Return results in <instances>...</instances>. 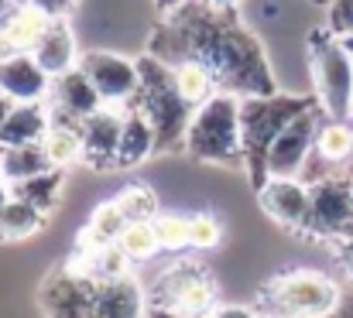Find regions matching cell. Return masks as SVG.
<instances>
[{
    "label": "cell",
    "mask_w": 353,
    "mask_h": 318,
    "mask_svg": "<svg viewBox=\"0 0 353 318\" xmlns=\"http://www.w3.org/2000/svg\"><path fill=\"white\" fill-rule=\"evenodd\" d=\"M227 14L230 10H213L199 0H189L182 10L168 14V21L154 31L151 55H158L168 65L185 59L203 62L213 72L216 86L240 100L278 93L261 41Z\"/></svg>",
    "instance_id": "6da1fadb"
},
{
    "label": "cell",
    "mask_w": 353,
    "mask_h": 318,
    "mask_svg": "<svg viewBox=\"0 0 353 318\" xmlns=\"http://www.w3.org/2000/svg\"><path fill=\"white\" fill-rule=\"evenodd\" d=\"M312 106L309 96L292 93H271V96H247L240 100V134H243V168L254 189H261L268 175V154L278 134Z\"/></svg>",
    "instance_id": "7a4b0ae2"
},
{
    "label": "cell",
    "mask_w": 353,
    "mask_h": 318,
    "mask_svg": "<svg viewBox=\"0 0 353 318\" xmlns=\"http://www.w3.org/2000/svg\"><path fill=\"white\" fill-rule=\"evenodd\" d=\"M137 69H141V89L134 96V106H141L144 116L151 120V127L158 134V151L185 147V130H189V120L196 109L182 100L172 65L161 62L158 55H144L137 62Z\"/></svg>",
    "instance_id": "3957f363"
},
{
    "label": "cell",
    "mask_w": 353,
    "mask_h": 318,
    "mask_svg": "<svg viewBox=\"0 0 353 318\" xmlns=\"http://www.w3.org/2000/svg\"><path fill=\"white\" fill-rule=\"evenodd\" d=\"M185 151L210 165H240L243 161L240 96L220 89L203 106H196L185 130Z\"/></svg>",
    "instance_id": "277c9868"
},
{
    "label": "cell",
    "mask_w": 353,
    "mask_h": 318,
    "mask_svg": "<svg viewBox=\"0 0 353 318\" xmlns=\"http://www.w3.org/2000/svg\"><path fill=\"white\" fill-rule=\"evenodd\" d=\"M316 103L333 120H353V45L330 28L309 38Z\"/></svg>",
    "instance_id": "5b68a950"
},
{
    "label": "cell",
    "mask_w": 353,
    "mask_h": 318,
    "mask_svg": "<svg viewBox=\"0 0 353 318\" xmlns=\"http://www.w3.org/2000/svg\"><path fill=\"white\" fill-rule=\"evenodd\" d=\"M148 308H165L172 315L182 318H210L216 305V281L210 274L206 264L199 260H179L168 271L158 274L151 295H148Z\"/></svg>",
    "instance_id": "8992f818"
},
{
    "label": "cell",
    "mask_w": 353,
    "mask_h": 318,
    "mask_svg": "<svg viewBox=\"0 0 353 318\" xmlns=\"http://www.w3.org/2000/svg\"><path fill=\"white\" fill-rule=\"evenodd\" d=\"M264 305L278 318H333L340 308V288L326 274L292 271L264 288Z\"/></svg>",
    "instance_id": "52a82bcc"
},
{
    "label": "cell",
    "mask_w": 353,
    "mask_h": 318,
    "mask_svg": "<svg viewBox=\"0 0 353 318\" xmlns=\"http://www.w3.org/2000/svg\"><path fill=\"white\" fill-rule=\"evenodd\" d=\"M305 233L353 240V178L326 175L319 182H309V222H305Z\"/></svg>",
    "instance_id": "ba28073f"
},
{
    "label": "cell",
    "mask_w": 353,
    "mask_h": 318,
    "mask_svg": "<svg viewBox=\"0 0 353 318\" xmlns=\"http://www.w3.org/2000/svg\"><path fill=\"white\" fill-rule=\"evenodd\" d=\"M323 109L319 103H312L305 113H299L281 134L278 140L271 144V154H268V175L271 178H299L312 158V147H316V130L323 123Z\"/></svg>",
    "instance_id": "9c48e42d"
},
{
    "label": "cell",
    "mask_w": 353,
    "mask_h": 318,
    "mask_svg": "<svg viewBox=\"0 0 353 318\" xmlns=\"http://www.w3.org/2000/svg\"><path fill=\"white\" fill-rule=\"evenodd\" d=\"M97 284L90 274L65 267L55 271L41 281L38 288V305L45 318H93V301H97Z\"/></svg>",
    "instance_id": "30bf717a"
},
{
    "label": "cell",
    "mask_w": 353,
    "mask_h": 318,
    "mask_svg": "<svg viewBox=\"0 0 353 318\" xmlns=\"http://www.w3.org/2000/svg\"><path fill=\"white\" fill-rule=\"evenodd\" d=\"M79 69L93 79L97 93L103 96V103H134L137 89H141V69L137 62L114 55V52H83L79 55Z\"/></svg>",
    "instance_id": "8fae6325"
},
{
    "label": "cell",
    "mask_w": 353,
    "mask_h": 318,
    "mask_svg": "<svg viewBox=\"0 0 353 318\" xmlns=\"http://www.w3.org/2000/svg\"><path fill=\"white\" fill-rule=\"evenodd\" d=\"M257 199H261V209L274 222L305 233V222H309V185L305 182H299V178H268L257 189Z\"/></svg>",
    "instance_id": "7c38bea8"
},
{
    "label": "cell",
    "mask_w": 353,
    "mask_h": 318,
    "mask_svg": "<svg viewBox=\"0 0 353 318\" xmlns=\"http://www.w3.org/2000/svg\"><path fill=\"white\" fill-rule=\"evenodd\" d=\"M0 93L14 103H34L52 93V76L38 65L31 52L0 59Z\"/></svg>",
    "instance_id": "4fadbf2b"
},
{
    "label": "cell",
    "mask_w": 353,
    "mask_h": 318,
    "mask_svg": "<svg viewBox=\"0 0 353 318\" xmlns=\"http://www.w3.org/2000/svg\"><path fill=\"white\" fill-rule=\"evenodd\" d=\"M79 130H83V158L93 168H117L123 113L110 109V106H100L93 116H86L79 123Z\"/></svg>",
    "instance_id": "5bb4252c"
},
{
    "label": "cell",
    "mask_w": 353,
    "mask_h": 318,
    "mask_svg": "<svg viewBox=\"0 0 353 318\" xmlns=\"http://www.w3.org/2000/svg\"><path fill=\"white\" fill-rule=\"evenodd\" d=\"M52 106H55V113L72 116V120L83 123L86 116H93L103 106V96L97 93L93 79L76 65V69H69V72L52 79Z\"/></svg>",
    "instance_id": "9a60e30c"
},
{
    "label": "cell",
    "mask_w": 353,
    "mask_h": 318,
    "mask_svg": "<svg viewBox=\"0 0 353 318\" xmlns=\"http://www.w3.org/2000/svg\"><path fill=\"white\" fill-rule=\"evenodd\" d=\"M52 127V113L41 100L34 103H14L0 127V147H21V144H41Z\"/></svg>",
    "instance_id": "2e32d148"
},
{
    "label": "cell",
    "mask_w": 353,
    "mask_h": 318,
    "mask_svg": "<svg viewBox=\"0 0 353 318\" xmlns=\"http://www.w3.org/2000/svg\"><path fill=\"white\" fill-rule=\"evenodd\" d=\"M158 151V134L151 127V120L144 116V109L127 103L123 109V134H120V151H117V168H137L144 158H151Z\"/></svg>",
    "instance_id": "e0dca14e"
},
{
    "label": "cell",
    "mask_w": 353,
    "mask_h": 318,
    "mask_svg": "<svg viewBox=\"0 0 353 318\" xmlns=\"http://www.w3.org/2000/svg\"><path fill=\"white\" fill-rule=\"evenodd\" d=\"M38 59V65L55 79L69 69L79 65V52H76V38H72V28L65 24V17H55L45 31V38L38 41V48L31 52Z\"/></svg>",
    "instance_id": "ac0fdd59"
},
{
    "label": "cell",
    "mask_w": 353,
    "mask_h": 318,
    "mask_svg": "<svg viewBox=\"0 0 353 318\" xmlns=\"http://www.w3.org/2000/svg\"><path fill=\"white\" fill-rule=\"evenodd\" d=\"M93 318H144V295H141L137 281H130V277L100 281Z\"/></svg>",
    "instance_id": "d6986e66"
},
{
    "label": "cell",
    "mask_w": 353,
    "mask_h": 318,
    "mask_svg": "<svg viewBox=\"0 0 353 318\" xmlns=\"http://www.w3.org/2000/svg\"><path fill=\"white\" fill-rule=\"evenodd\" d=\"M41 147H45L52 168H69V165H76V161L83 158V130H79V120L55 113V116H52V127H48V134H45V140H41Z\"/></svg>",
    "instance_id": "ffe728a7"
},
{
    "label": "cell",
    "mask_w": 353,
    "mask_h": 318,
    "mask_svg": "<svg viewBox=\"0 0 353 318\" xmlns=\"http://www.w3.org/2000/svg\"><path fill=\"white\" fill-rule=\"evenodd\" d=\"M62 185H65L62 168H48V171H41V175H34V178L14 182V185H10V195H14V199H21V202H28V206H34L38 212H45V215H48V212L59 206Z\"/></svg>",
    "instance_id": "44dd1931"
},
{
    "label": "cell",
    "mask_w": 353,
    "mask_h": 318,
    "mask_svg": "<svg viewBox=\"0 0 353 318\" xmlns=\"http://www.w3.org/2000/svg\"><path fill=\"white\" fill-rule=\"evenodd\" d=\"M312 154L326 165H343L353 158V123L350 120H333V116H323L319 130H316V147Z\"/></svg>",
    "instance_id": "7402d4cb"
},
{
    "label": "cell",
    "mask_w": 353,
    "mask_h": 318,
    "mask_svg": "<svg viewBox=\"0 0 353 318\" xmlns=\"http://www.w3.org/2000/svg\"><path fill=\"white\" fill-rule=\"evenodd\" d=\"M52 161L45 154L41 144H21V147H0V178H7L10 185L14 182H24V178H34L41 171H48Z\"/></svg>",
    "instance_id": "603a6c76"
},
{
    "label": "cell",
    "mask_w": 353,
    "mask_h": 318,
    "mask_svg": "<svg viewBox=\"0 0 353 318\" xmlns=\"http://www.w3.org/2000/svg\"><path fill=\"white\" fill-rule=\"evenodd\" d=\"M172 72H175V86H179L182 100L192 106V109H196V106H203L210 96H216V93H220V86H216L213 72H210L203 62H196V59L175 62V65H172Z\"/></svg>",
    "instance_id": "cb8c5ba5"
},
{
    "label": "cell",
    "mask_w": 353,
    "mask_h": 318,
    "mask_svg": "<svg viewBox=\"0 0 353 318\" xmlns=\"http://www.w3.org/2000/svg\"><path fill=\"white\" fill-rule=\"evenodd\" d=\"M127 264L130 257L120 250V243H107L97 250H83V264H76V271L90 274L93 281H117L127 277Z\"/></svg>",
    "instance_id": "d4e9b609"
},
{
    "label": "cell",
    "mask_w": 353,
    "mask_h": 318,
    "mask_svg": "<svg viewBox=\"0 0 353 318\" xmlns=\"http://www.w3.org/2000/svg\"><path fill=\"white\" fill-rule=\"evenodd\" d=\"M123 229H127V215L120 212L117 202H103V206H97V212L90 215L86 233H83V250H97V246L117 243Z\"/></svg>",
    "instance_id": "484cf974"
},
{
    "label": "cell",
    "mask_w": 353,
    "mask_h": 318,
    "mask_svg": "<svg viewBox=\"0 0 353 318\" xmlns=\"http://www.w3.org/2000/svg\"><path fill=\"white\" fill-rule=\"evenodd\" d=\"M41 222H45V212L10 195V202L0 209V240H24V236L38 233Z\"/></svg>",
    "instance_id": "4316f807"
},
{
    "label": "cell",
    "mask_w": 353,
    "mask_h": 318,
    "mask_svg": "<svg viewBox=\"0 0 353 318\" xmlns=\"http://www.w3.org/2000/svg\"><path fill=\"white\" fill-rule=\"evenodd\" d=\"M117 206L127 215V222H154V215H158V195L148 185H127L117 195Z\"/></svg>",
    "instance_id": "83f0119b"
},
{
    "label": "cell",
    "mask_w": 353,
    "mask_h": 318,
    "mask_svg": "<svg viewBox=\"0 0 353 318\" xmlns=\"http://www.w3.org/2000/svg\"><path fill=\"white\" fill-rule=\"evenodd\" d=\"M154 236L161 243V250L168 253H179L189 246V233H192V215H182V212H168V215H154Z\"/></svg>",
    "instance_id": "f1b7e54d"
},
{
    "label": "cell",
    "mask_w": 353,
    "mask_h": 318,
    "mask_svg": "<svg viewBox=\"0 0 353 318\" xmlns=\"http://www.w3.org/2000/svg\"><path fill=\"white\" fill-rule=\"evenodd\" d=\"M117 243L130 260H151V257L161 250V243H158L151 222H127V229L120 233Z\"/></svg>",
    "instance_id": "f546056e"
},
{
    "label": "cell",
    "mask_w": 353,
    "mask_h": 318,
    "mask_svg": "<svg viewBox=\"0 0 353 318\" xmlns=\"http://www.w3.org/2000/svg\"><path fill=\"white\" fill-rule=\"evenodd\" d=\"M223 236V226L213 212H196L192 215V233H189V246L192 250H213Z\"/></svg>",
    "instance_id": "4dcf8cb0"
},
{
    "label": "cell",
    "mask_w": 353,
    "mask_h": 318,
    "mask_svg": "<svg viewBox=\"0 0 353 318\" xmlns=\"http://www.w3.org/2000/svg\"><path fill=\"white\" fill-rule=\"evenodd\" d=\"M326 28L340 38H353V0H330Z\"/></svg>",
    "instance_id": "1f68e13d"
},
{
    "label": "cell",
    "mask_w": 353,
    "mask_h": 318,
    "mask_svg": "<svg viewBox=\"0 0 353 318\" xmlns=\"http://www.w3.org/2000/svg\"><path fill=\"white\" fill-rule=\"evenodd\" d=\"M24 3H34V7L45 10L48 17H69L72 7H76L79 0H24Z\"/></svg>",
    "instance_id": "d6a6232c"
},
{
    "label": "cell",
    "mask_w": 353,
    "mask_h": 318,
    "mask_svg": "<svg viewBox=\"0 0 353 318\" xmlns=\"http://www.w3.org/2000/svg\"><path fill=\"white\" fill-rule=\"evenodd\" d=\"M210 318H257V315L250 308H243V305H220Z\"/></svg>",
    "instance_id": "836d02e7"
},
{
    "label": "cell",
    "mask_w": 353,
    "mask_h": 318,
    "mask_svg": "<svg viewBox=\"0 0 353 318\" xmlns=\"http://www.w3.org/2000/svg\"><path fill=\"white\" fill-rule=\"evenodd\" d=\"M340 264H343V271L353 277V240H340Z\"/></svg>",
    "instance_id": "e575fe53"
},
{
    "label": "cell",
    "mask_w": 353,
    "mask_h": 318,
    "mask_svg": "<svg viewBox=\"0 0 353 318\" xmlns=\"http://www.w3.org/2000/svg\"><path fill=\"white\" fill-rule=\"evenodd\" d=\"M189 0H154V7L161 10V14H175V10H182Z\"/></svg>",
    "instance_id": "d590c367"
},
{
    "label": "cell",
    "mask_w": 353,
    "mask_h": 318,
    "mask_svg": "<svg viewBox=\"0 0 353 318\" xmlns=\"http://www.w3.org/2000/svg\"><path fill=\"white\" fill-rule=\"evenodd\" d=\"M203 7H213V10H234L236 3H243V0H199Z\"/></svg>",
    "instance_id": "8d00e7d4"
},
{
    "label": "cell",
    "mask_w": 353,
    "mask_h": 318,
    "mask_svg": "<svg viewBox=\"0 0 353 318\" xmlns=\"http://www.w3.org/2000/svg\"><path fill=\"white\" fill-rule=\"evenodd\" d=\"M14 109V100H7L3 93H0V127H3V120H7V113Z\"/></svg>",
    "instance_id": "74e56055"
},
{
    "label": "cell",
    "mask_w": 353,
    "mask_h": 318,
    "mask_svg": "<svg viewBox=\"0 0 353 318\" xmlns=\"http://www.w3.org/2000/svg\"><path fill=\"white\" fill-rule=\"evenodd\" d=\"M7 202H10V182H7V178H0V209H3Z\"/></svg>",
    "instance_id": "f35d334b"
},
{
    "label": "cell",
    "mask_w": 353,
    "mask_h": 318,
    "mask_svg": "<svg viewBox=\"0 0 353 318\" xmlns=\"http://www.w3.org/2000/svg\"><path fill=\"white\" fill-rule=\"evenodd\" d=\"M14 7H17V0H0V21H3V17H7Z\"/></svg>",
    "instance_id": "ab89813d"
},
{
    "label": "cell",
    "mask_w": 353,
    "mask_h": 318,
    "mask_svg": "<svg viewBox=\"0 0 353 318\" xmlns=\"http://www.w3.org/2000/svg\"><path fill=\"white\" fill-rule=\"evenodd\" d=\"M148 318H182V315H172V312H165V308H151Z\"/></svg>",
    "instance_id": "60d3db41"
},
{
    "label": "cell",
    "mask_w": 353,
    "mask_h": 318,
    "mask_svg": "<svg viewBox=\"0 0 353 318\" xmlns=\"http://www.w3.org/2000/svg\"><path fill=\"white\" fill-rule=\"evenodd\" d=\"M316 3H323V7H330V0H316Z\"/></svg>",
    "instance_id": "b9f144b4"
},
{
    "label": "cell",
    "mask_w": 353,
    "mask_h": 318,
    "mask_svg": "<svg viewBox=\"0 0 353 318\" xmlns=\"http://www.w3.org/2000/svg\"><path fill=\"white\" fill-rule=\"evenodd\" d=\"M264 318H278V315H264Z\"/></svg>",
    "instance_id": "7bdbcfd3"
},
{
    "label": "cell",
    "mask_w": 353,
    "mask_h": 318,
    "mask_svg": "<svg viewBox=\"0 0 353 318\" xmlns=\"http://www.w3.org/2000/svg\"><path fill=\"white\" fill-rule=\"evenodd\" d=\"M347 41H350V45H353V38H347Z\"/></svg>",
    "instance_id": "ee69618b"
}]
</instances>
